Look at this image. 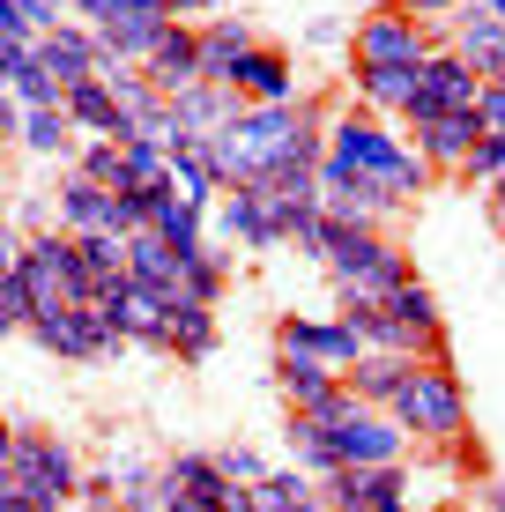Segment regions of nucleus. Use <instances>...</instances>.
Here are the masks:
<instances>
[{
	"label": "nucleus",
	"instance_id": "nucleus-1",
	"mask_svg": "<svg viewBox=\"0 0 505 512\" xmlns=\"http://www.w3.org/2000/svg\"><path fill=\"white\" fill-rule=\"evenodd\" d=\"M327 141V104L298 97V104H238V119L223 134H208V164H216V186H260L290 164H320Z\"/></svg>",
	"mask_w": 505,
	"mask_h": 512
},
{
	"label": "nucleus",
	"instance_id": "nucleus-2",
	"mask_svg": "<svg viewBox=\"0 0 505 512\" xmlns=\"http://www.w3.org/2000/svg\"><path fill=\"white\" fill-rule=\"evenodd\" d=\"M320 164L350 171V179L379 186L394 208H416L431 186V164L409 149V134L394 127V119H372V112H327V141H320Z\"/></svg>",
	"mask_w": 505,
	"mask_h": 512
},
{
	"label": "nucleus",
	"instance_id": "nucleus-3",
	"mask_svg": "<svg viewBox=\"0 0 505 512\" xmlns=\"http://www.w3.org/2000/svg\"><path fill=\"white\" fill-rule=\"evenodd\" d=\"M312 260L327 268L342 305H379L394 282H409V253L372 223H320V253Z\"/></svg>",
	"mask_w": 505,
	"mask_h": 512
},
{
	"label": "nucleus",
	"instance_id": "nucleus-4",
	"mask_svg": "<svg viewBox=\"0 0 505 512\" xmlns=\"http://www.w3.org/2000/svg\"><path fill=\"white\" fill-rule=\"evenodd\" d=\"M0 290L23 305V320L60 312V305H97V282L82 268V245L67 238L60 223H45V231L23 238V268H15V282H0Z\"/></svg>",
	"mask_w": 505,
	"mask_h": 512
},
{
	"label": "nucleus",
	"instance_id": "nucleus-5",
	"mask_svg": "<svg viewBox=\"0 0 505 512\" xmlns=\"http://www.w3.org/2000/svg\"><path fill=\"white\" fill-rule=\"evenodd\" d=\"M387 416L409 431V446H454V438H468V386L454 372V357L409 364V379L394 386Z\"/></svg>",
	"mask_w": 505,
	"mask_h": 512
},
{
	"label": "nucleus",
	"instance_id": "nucleus-6",
	"mask_svg": "<svg viewBox=\"0 0 505 512\" xmlns=\"http://www.w3.org/2000/svg\"><path fill=\"white\" fill-rule=\"evenodd\" d=\"M364 334V349H387V357H446V320H439V297L424 290V282H394L379 305H342Z\"/></svg>",
	"mask_w": 505,
	"mask_h": 512
},
{
	"label": "nucleus",
	"instance_id": "nucleus-7",
	"mask_svg": "<svg viewBox=\"0 0 505 512\" xmlns=\"http://www.w3.org/2000/svg\"><path fill=\"white\" fill-rule=\"evenodd\" d=\"M327 431V446H335L342 468H387V461H409V431L394 423L387 409H364L350 386H335V394L320 401V409H298Z\"/></svg>",
	"mask_w": 505,
	"mask_h": 512
},
{
	"label": "nucleus",
	"instance_id": "nucleus-8",
	"mask_svg": "<svg viewBox=\"0 0 505 512\" xmlns=\"http://www.w3.org/2000/svg\"><path fill=\"white\" fill-rule=\"evenodd\" d=\"M8 483L23 490L38 512H67L82 498V461L67 438L52 431H15V453H8Z\"/></svg>",
	"mask_w": 505,
	"mask_h": 512
},
{
	"label": "nucleus",
	"instance_id": "nucleus-9",
	"mask_svg": "<svg viewBox=\"0 0 505 512\" xmlns=\"http://www.w3.org/2000/svg\"><path fill=\"white\" fill-rule=\"evenodd\" d=\"M431 52H439V30L402 8H372L350 30V67H424Z\"/></svg>",
	"mask_w": 505,
	"mask_h": 512
},
{
	"label": "nucleus",
	"instance_id": "nucleus-10",
	"mask_svg": "<svg viewBox=\"0 0 505 512\" xmlns=\"http://www.w3.org/2000/svg\"><path fill=\"white\" fill-rule=\"evenodd\" d=\"M320 505L327 512H409V461H387V468H335L320 483Z\"/></svg>",
	"mask_w": 505,
	"mask_h": 512
},
{
	"label": "nucleus",
	"instance_id": "nucleus-11",
	"mask_svg": "<svg viewBox=\"0 0 505 512\" xmlns=\"http://www.w3.org/2000/svg\"><path fill=\"white\" fill-rule=\"evenodd\" d=\"M275 357H312V364H327V372H350V364L364 357V334L350 312H335V320H275Z\"/></svg>",
	"mask_w": 505,
	"mask_h": 512
},
{
	"label": "nucleus",
	"instance_id": "nucleus-12",
	"mask_svg": "<svg viewBox=\"0 0 505 512\" xmlns=\"http://www.w3.org/2000/svg\"><path fill=\"white\" fill-rule=\"evenodd\" d=\"M23 327L38 334V349H52V357H67V364H97V357L119 349V334L104 327L97 305H60V312H38V320H23Z\"/></svg>",
	"mask_w": 505,
	"mask_h": 512
},
{
	"label": "nucleus",
	"instance_id": "nucleus-13",
	"mask_svg": "<svg viewBox=\"0 0 505 512\" xmlns=\"http://www.w3.org/2000/svg\"><path fill=\"white\" fill-rule=\"evenodd\" d=\"M476 97H483V75L468 60H454V52H431L424 67H416V97H409V119H439V112H476ZM402 119V127H409Z\"/></svg>",
	"mask_w": 505,
	"mask_h": 512
},
{
	"label": "nucleus",
	"instance_id": "nucleus-14",
	"mask_svg": "<svg viewBox=\"0 0 505 512\" xmlns=\"http://www.w3.org/2000/svg\"><path fill=\"white\" fill-rule=\"evenodd\" d=\"M97 312H104V327L119 334V342H142V349H164V327H171V305L156 290H142V282H104L97 290Z\"/></svg>",
	"mask_w": 505,
	"mask_h": 512
},
{
	"label": "nucleus",
	"instance_id": "nucleus-15",
	"mask_svg": "<svg viewBox=\"0 0 505 512\" xmlns=\"http://www.w3.org/2000/svg\"><path fill=\"white\" fill-rule=\"evenodd\" d=\"M446 52L468 60L483 82H498V75H505V23L483 8V0H461V8L446 15Z\"/></svg>",
	"mask_w": 505,
	"mask_h": 512
},
{
	"label": "nucleus",
	"instance_id": "nucleus-16",
	"mask_svg": "<svg viewBox=\"0 0 505 512\" xmlns=\"http://www.w3.org/2000/svg\"><path fill=\"white\" fill-rule=\"evenodd\" d=\"M491 134L483 127V112H439V119H409V149L424 156L431 171H461L468 149Z\"/></svg>",
	"mask_w": 505,
	"mask_h": 512
},
{
	"label": "nucleus",
	"instance_id": "nucleus-17",
	"mask_svg": "<svg viewBox=\"0 0 505 512\" xmlns=\"http://www.w3.org/2000/svg\"><path fill=\"white\" fill-rule=\"evenodd\" d=\"M216 231L231 238V245H246V253H275L283 245V231H275V208H268V193L260 186H231V193H216Z\"/></svg>",
	"mask_w": 505,
	"mask_h": 512
},
{
	"label": "nucleus",
	"instance_id": "nucleus-18",
	"mask_svg": "<svg viewBox=\"0 0 505 512\" xmlns=\"http://www.w3.org/2000/svg\"><path fill=\"white\" fill-rule=\"evenodd\" d=\"M223 90H231L238 104H298V97H305V90H298V67H290L275 45H253L246 60L231 67V82H223Z\"/></svg>",
	"mask_w": 505,
	"mask_h": 512
},
{
	"label": "nucleus",
	"instance_id": "nucleus-19",
	"mask_svg": "<svg viewBox=\"0 0 505 512\" xmlns=\"http://www.w3.org/2000/svg\"><path fill=\"white\" fill-rule=\"evenodd\" d=\"M104 82H112V97H119V119H127V134H142V141H164L171 127V97L156 90V82L142 75V67H97Z\"/></svg>",
	"mask_w": 505,
	"mask_h": 512
},
{
	"label": "nucleus",
	"instance_id": "nucleus-20",
	"mask_svg": "<svg viewBox=\"0 0 505 512\" xmlns=\"http://www.w3.org/2000/svg\"><path fill=\"white\" fill-rule=\"evenodd\" d=\"M60 112H67V127H75L82 141H134V134H127V119H119V97H112V82H104V75L75 82V90L60 97Z\"/></svg>",
	"mask_w": 505,
	"mask_h": 512
},
{
	"label": "nucleus",
	"instance_id": "nucleus-21",
	"mask_svg": "<svg viewBox=\"0 0 505 512\" xmlns=\"http://www.w3.org/2000/svg\"><path fill=\"white\" fill-rule=\"evenodd\" d=\"M142 75H149L164 97L194 90V82H201V38H194V23H171L164 38H156V52L142 60Z\"/></svg>",
	"mask_w": 505,
	"mask_h": 512
},
{
	"label": "nucleus",
	"instance_id": "nucleus-22",
	"mask_svg": "<svg viewBox=\"0 0 505 512\" xmlns=\"http://www.w3.org/2000/svg\"><path fill=\"white\" fill-rule=\"evenodd\" d=\"M38 67L52 82H60V90H75V82H90L97 75V38L82 23H60V30H45L38 38Z\"/></svg>",
	"mask_w": 505,
	"mask_h": 512
},
{
	"label": "nucleus",
	"instance_id": "nucleus-23",
	"mask_svg": "<svg viewBox=\"0 0 505 512\" xmlns=\"http://www.w3.org/2000/svg\"><path fill=\"white\" fill-rule=\"evenodd\" d=\"M194 38H201V82H231V67L260 45V38H253V23H238V15L194 23Z\"/></svg>",
	"mask_w": 505,
	"mask_h": 512
},
{
	"label": "nucleus",
	"instance_id": "nucleus-24",
	"mask_svg": "<svg viewBox=\"0 0 505 512\" xmlns=\"http://www.w3.org/2000/svg\"><path fill=\"white\" fill-rule=\"evenodd\" d=\"M149 231H156V238L171 245V253L186 260V253H201V245H208V208L179 201V193L164 186V193H156V201H149Z\"/></svg>",
	"mask_w": 505,
	"mask_h": 512
},
{
	"label": "nucleus",
	"instance_id": "nucleus-25",
	"mask_svg": "<svg viewBox=\"0 0 505 512\" xmlns=\"http://www.w3.org/2000/svg\"><path fill=\"white\" fill-rule=\"evenodd\" d=\"M357 112L372 119H409V97H416V67H357Z\"/></svg>",
	"mask_w": 505,
	"mask_h": 512
},
{
	"label": "nucleus",
	"instance_id": "nucleus-26",
	"mask_svg": "<svg viewBox=\"0 0 505 512\" xmlns=\"http://www.w3.org/2000/svg\"><path fill=\"white\" fill-rule=\"evenodd\" d=\"M231 119H238V97L223 82H194V90L171 97V127L179 134H223Z\"/></svg>",
	"mask_w": 505,
	"mask_h": 512
},
{
	"label": "nucleus",
	"instance_id": "nucleus-27",
	"mask_svg": "<svg viewBox=\"0 0 505 512\" xmlns=\"http://www.w3.org/2000/svg\"><path fill=\"white\" fill-rule=\"evenodd\" d=\"M127 282H142V290H156L164 305H179V253H171L156 231H134L127 238Z\"/></svg>",
	"mask_w": 505,
	"mask_h": 512
},
{
	"label": "nucleus",
	"instance_id": "nucleus-28",
	"mask_svg": "<svg viewBox=\"0 0 505 512\" xmlns=\"http://www.w3.org/2000/svg\"><path fill=\"white\" fill-rule=\"evenodd\" d=\"M60 231H67V238L112 231V186H90V179H75V171H67V179H60Z\"/></svg>",
	"mask_w": 505,
	"mask_h": 512
},
{
	"label": "nucleus",
	"instance_id": "nucleus-29",
	"mask_svg": "<svg viewBox=\"0 0 505 512\" xmlns=\"http://www.w3.org/2000/svg\"><path fill=\"white\" fill-rule=\"evenodd\" d=\"M409 364H416V357H387V349H364L350 372H342V386H350L364 409H387V401H394V386L409 379Z\"/></svg>",
	"mask_w": 505,
	"mask_h": 512
},
{
	"label": "nucleus",
	"instance_id": "nucleus-30",
	"mask_svg": "<svg viewBox=\"0 0 505 512\" xmlns=\"http://www.w3.org/2000/svg\"><path fill=\"white\" fill-rule=\"evenodd\" d=\"M164 349H171L179 364H201L208 349H216V305L179 297V305H171V327H164Z\"/></svg>",
	"mask_w": 505,
	"mask_h": 512
},
{
	"label": "nucleus",
	"instance_id": "nucleus-31",
	"mask_svg": "<svg viewBox=\"0 0 505 512\" xmlns=\"http://www.w3.org/2000/svg\"><path fill=\"white\" fill-rule=\"evenodd\" d=\"M171 186V156L164 141H119V193H164Z\"/></svg>",
	"mask_w": 505,
	"mask_h": 512
},
{
	"label": "nucleus",
	"instance_id": "nucleus-32",
	"mask_svg": "<svg viewBox=\"0 0 505 512\" xmlns=\"http://www.w3.org/2000/svg\"><path fill=\"white\" fill-rule=\"evenodd\" d=\"M15 141H23L30 156H60V164H75V149H82V134L67 127L60 104H52V112H23L15 119Z\"/></svg>",
	"mask_w": 505,
	"mask_h": 512
},
{
	"label": "nucleus",
	"instance_id": "nucleus-33",
	"mask_svg": "<svg viewBox=\"0 0 505 512\" xmlns=\"http://www.w3.org/2000/svg\"><path fill=\"white\" fill-rule=\"evenodd\" d=\"M275 386H283L290 409H320L342 386V372H327V364H312V357H275Z\"/></svg>",
	"mask_w": 505,
	"mask_h": 512
},
{
	"label": "nucleus",
	"instance_id": "nucleus-34",
	"mask_svg": "<svg viewBox=\"0 0 505 512\" xmlns=\"http://www.w3.org/2000/svg\"><path fill=\"white\" fill-rule=\"evenodd\" d=\"M290 461H298V475H312V483H327L342 461H335V446H327V431L312 416H298L290 409Z\"/></svg>",
	"mask_w": 505,
	"mask_h": 512
},
{
	"label": "nucleus",
	"instance_id": "nucleus-35",
	"mask_svg": "<svg viewBox=\"0 0 505 512\" xmlns=\"http://www.w3.org/2000/svg\"><path fill=\"white\" fill-rule=\"evenodd\" d=\"M223 282H231V268H223V260L208 253V245L179 260V297H194V305H216V297H223Z\"/></svg>",
	"mask_w": 505,
	"mask_h": 512
},
{
	"label": "nucleus",
	"instance_id": "nucleus-36",
	"mask_svg": "<svg viewBox=\"0 0 505 512\" xmlns=\"http://www.w3.org/2000/svg\"><path fill=\"white\" fill-rule=\"evenodd\" d=\"M8 97H15V112H52V104H60L67 90H60V82H52L45 75V67H38V45H30V60L23 67H15V82H8Z\"/></svg>",
	"mask_w": 505,
	"mask_h": 512
},
{
	"label": "nucleus",
	"instance_id": "nucleus-37",
	"mask_svg": "<svg viewBox=\"0 0 505 512\" xmlns=\"http://www.w3.org/2000/svg\"><path fill=\"white\" fill-rule=\"evenodd\" d=\"M75 245H82V268H90L97 290L127 275V238H119V231H97V238H75Z\"/></svg>",
	"mask_w": 505,
	"mask_h": 512
},
{
	"label": "nucleus",
	"instance_id": "nucleus-38",
	"mask_svg": "<svg viewBox=\"0 0 505 512\" xmlns=\"http://www.w3.org/2000/svg\"><path fill=\"white\" fill-rule=\"evenodd\" d=\"M67 171H75V179H90V186H119V141H82Z\"/></svg>",
	"mask_w": 505,
	"mask_h": 512
},
{
	"label": "nucleus",
	"instance_id": "nucleus-39",
	"mask_svg": "<svg viewBox=\"0 0 505 512\" xmlns=\"http://www.w3.org/2000/svg\"><path fill=\"white\" fill-rule=\"evenodd\" d=\"M461 179H468V186H498V179H505V134H483L476 149H468Z\"/></svg>",
	"mask_w": 505,
	"mask_h": 512
},
{
	"label": "nucleus",
	"instance_id": "nucleus-40",
	"mask_svg": "<svg viewBox=\"0 0 505 512\" xmlns=\"http://www.w3.org/2000/svg\"><path fill=\"white\" fill-rule=\"evenodd\" d=\"M216 468H223V483H260V475H268V461H260L253 446H223Z\"/></svg>",
	"mask_w": 505,
	"mask_h": 512
},
{
	"label": "nucleus",
	"instance_id": "nucleus-41",
	"mask_svg": "<svg viewBox=\"0 0 505 512\" xmlns=\"http://www.w3.org/2000/svg\"><path fill=\"white\" fill-rule=\"evenodd\" d=\"M15 8H23L30 38H45V30H60V23H67V0H15Z\"/></svg>",
	"mask_w": 505,
	"mask_h": 512
},
{
	"label": "nucleus",
	"instance_id": "nucleus-42",
	"mask_svg": "<svg viewBox=\"0 0 505 512\" xmlns=\"http://www.w3.org/2000/svg\"><path fill=\"white\" fill-rule=\"evenodd\" d=\"M379 8H402V15H416V23H431V30H446V15L461 8V0H379Z\"/></svg>",
	"mask_w": 505,
	"mask_h": 512
},
{
	"label": "nucleus",
	"instance_id": "nucleus-43",
	"mask_svg": "<svg viewBox=\"0 0 505 512\" xmlns=\"http://www.w3.org/2000/svg\"><path fill=\"white\" fill-rule=\"evenodd\" d=\"M476 112H483V127H491V134H505V75H498V82H483Z\"/></svg>",
	"mask_w": 505,
	"mask_h": 512
},
{
	"label": "nucleus",
	"instance_id": "nucleus-44",
	"mask_svg": "<svg viewBox=\"0 0 505 512\" xmlns=\"http://www.w3.org/2000/svg\"><path fill=\"white\" fill-rule=\"evenodd\" d=\"M75 505H90V512H112L119 505V483H104V475H82V498Z\"/></svg>",
	"mask_w": 505,
	"mask_h": 512
},
{
	"label": "nucleus",
	"instance_id": "nucleus-45",
	"mask_svg": "<svg viewBox=\"0 0 505 512\" xmlns=\"http://www.w3.org/2000/svg\"><path fill=\"white\" fill-rule=\"evenodd\" d=\"M15 268H23V231L0 223V282H15Z\"/></svg>",
	"mask_w": 505,
	"mask_h": 512
},
{
	"label": "nucleus",
	"instance_id": "nucleus-46",
	"mask_svg": "<svg viewBox=\"0 0 505 512\" xmlns=\"http://www.w3.org/2000/svg\"><path fill=\"white\" fill-rule=\"evenodd\" d=\"M171 23H194V15H223V0H164Z\"/></svg>",
	"mask_w": 505,
	"mask_h": 512
},
{
	"label": "nucleus",
	"instance_id": "nucleus-47",
	"mask_svg": "<svg viewBox=\"0 0 505 512\" xmlns=\"http://www.w3.org/2000/svg\"><path fill=\"white\" fill-rule=\"evenodd\" d=\"M0 38H30V23H23V8H15V0H0Z\"/></svg>",
	"mask_w": 505,
	"mask_h": 512
},
{
	"label": "nucleus",
	"instance_id": "nucleus-48",
	"mask_svg": "<svg viewBox=\"0 0 505 512\" xmlns=\"http://www.w3.org/2000/svg\"><path fill=\"white\" fill-rule=\"evenodd\" d=\"M15 119H23V112H15V97L0 90V149H8V141H15Z\"/></svg>",
	"mask_w": 505,
	"mask_h": 512
},
{
	"label": "nucleus",
	"instance_id": "nucleus-49",
	"mask_svg": "<svg viewBox=\"0 0 505 512\" xmlns=\"http://www.w3.org/2000/svg\"><path fill=\"white\" fill-rule=\"evenodd\" d=\"M0 512H38V505H30V498H23V490H15V483H8V475H0Z\"/></svg>",
	"mask_w": 505,
	"mask_h": 512
},
{
	"label": "nucleus",
	"instance_id": "nucleus-50",
	"mask_svg": "<svg viewBox=\"0 0 505 512\" xmlns=\"http://www.w3.org/2000/svg\"><path fill=\"white\" fill-rule=\"evenodd\" d=\"M15 327H23V305H15V297L0 290V334H15Z\"/></svg>",
	"mask_w": 505,
	"mask_h": 512
},
{
	"label": "nucleus",
	"instance_id": "nucleus-51",
	"mask_svg": "<svg viewBox=\"0 0 505 512\" xmlns=\"http://www.w3.org/2000/svg\"><path fill=\"white\" fill-rule=\"evenodd\" d=\"M483 193H491V216L505 223V179H498V186H483Z\"/></svg>",
	"mask_w": 505,
	"mask_h": 512
},
{
	"label": "nucleus",
	"instance_id": "nucleus-52",
	"mask_svg": "<svg viewBox=\"0 0 505 512\" xmlns=\"http://www.w3.org/2000/svg\"><path fill=\"white\" fill-rule=\"evenodd\" d=\"M8 453H15V431L0 423V475H8Z\"/></svg>",
	"mask_w": 505,
	"mask_h": 512
},
{
	"label": "nucleus",
	"instance_id": "nucleus-53",
	"mask_svg": "<svg viewBox=\"0 0 505 512\" xmlns=\"http://www.w3.org/2000/svg\"><path fill=\"white\" fill-rule=\"evenodd\" d=\"M290 512H327V505H320V490H312V498H305V505H290Z\"/></svg>",
	"mask_w": 505,
	"mask_h": 512
},
{
	"label": "nucleus",
	"instance_id": "nucleus-54",
	"mask_svg": "<svg viewBox=\"0 0 505 512\" xmlns=\"http://www.w3.org/2000/svg\"><path fill=\"white\" fill-rule=\"evenodd\" d=\"M409 512H461V505H409Z\"/></svg>",
	"mask_w": 505,
	"mask_h": 512
},
{
	"label": "nucleus",
	"instance_id": "nucleus-55",
	"mask_svg": "<svg viewBox=\"0 0 505 512\" xmlns=\"http://www.w3.org/2000/svg\"><path fill=\"white\" fill-rule=\"evenodd\" d=\"M483 8H491V15H498V23H505V0H483Z\"/></svg>",
	"mask_w": 505,
	"mask_h": 512
}]
</instances>
